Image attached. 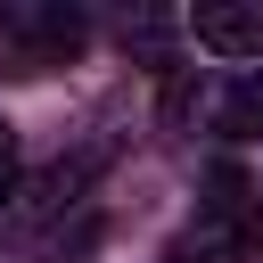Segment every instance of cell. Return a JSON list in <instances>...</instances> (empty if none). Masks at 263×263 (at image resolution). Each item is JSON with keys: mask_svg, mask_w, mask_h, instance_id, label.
I'll return each instance as SVG.
<instances>
[{"mask_svg": "<svg viewBox=\"0 0 263 263\" xmlns=\"http://www.w3.org/2000/svg\"><path fill=\"white\" fill-rule=\"evenodd\" d=\"M255 247H263V181L214 173V197H205L197 222L164 247V263H247Z\"/></svg>", "mask_w": 263, "mask_h": 263, "instance_id": "6da1fadb", "label": "cell"}, {"mask_svg": "<svg viewBox=\"0 0 263 263\" xmlns=\"http://www.w3.org/2000/svg\"><path fill=\"white\" fill-rule=\"evenodd\" d=\"M115 164V140H82V148H66V156H49L41 173H16V189L0 197V230H49V222H66L82 197H90V181Z\"/></svg>", "mask_w": 263, "mask_h": 263, "instance_id": "7a4b0ae2", "label": "cell"}, {"mask_svg": "<svg viewBox=\"0 0 263 263\" xmlns=\"http://www.w3.org/2000/svg\"><path fill=\"white\" fill-rule=\"evenodd\" d=\"M82 8L58 0H0V58H16V74H49L82 49Z\"/></svg>", "mask_w": 263, "mask_h": 263, "instance_id": "3957f363", "label": "cell"}, {"mask_svg": "<svg viewBox=\"0 0 263 263\" xmlns=\"http://www.w3.org/2000/svg\"><path fill=\"white\" fill-rule=\"evenodd\" d=\"M181 33L214 58H263V0H205L181 16Z\"/></svg>", "mask_w": 263, "mask_h": 263, "instance_id": "277c9868", "label": "cell"}, {"mask_svg": "<svg viewBox=\"0 0 263 263\" xmlns=\"http://www.w3.org/2000/svg\"><path fill=\"white\" fill-rule=\"evenodd\" d=\"M230 123H263V74H255V82L230 99Z\"/></svg>", "mask_w": 263, "mask_h": 263, "instance_id": "5b68a950", "label": "cell"}, {"mask_svg": "<svg viewBox=\"0 0 263 263\" xmlns=\"http://www.w3.org/2000/svg\"><path fill=\"white\" fill-rule=\"evenodd\" d=\"M8 189H16V123L0 115V197H8Z\"/></svg>", "mask_w": 263, "mask_h": 263, "instance_id": "8992f818", "label": "cell"}]
</instances>
